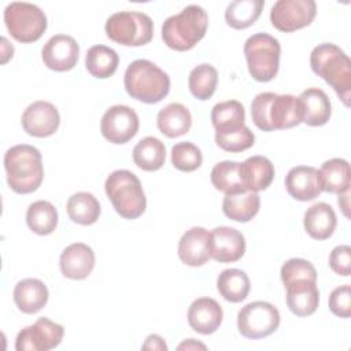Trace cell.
<instances>
[{"mask_svg": "<svg viewBox=\"0 0 351 351\" xmlns=\"http://www.w3.org/2000/svg\"><path fill=\"white\" fill-rule=\"evenodd\" d=\"M251 118L255 126L263 132L289 129L302 123L298 97L273 92H262L254 97Z\"/></svg>", "mask_w": 351, "mask_h": 351, "instance_id": "6da1fadb", "label": "cell"}, {"mask_svg": "<svg viewBox=\"0 0 351 351\" xmlns=\"http://www.w3.org/2000/svg\"><path fill=\"white\" fill-rule=\"evenodd\" d=\"M311 70L330 85L346 107L351 95V60L343 49L332 43L318 44L310 55Z\"/></svg>", "mask_w": 351, "mask_h": 351, "instance_id": "7a4b0ae2", "label": "cell"}, {"mask_svg": "<svg viewBox=\"0 0 351 351\" xmlns=\"http://www.w3.org/2000/svg\"><path fill=\"white\" fill-rule=\"evenodd\" d=\"M4 169L8 186L21 195L38 189L44 178L40 151L29 144H18L4 154Z\"/></svg>", "mask_w": 351, "mask_h": 351, "instance_id": "3957f363", "label": "cell"}, {"mask_svg": "<svg viewBox=\"0 0 351 351\" xmlns=\"http://www.w3.org/2000/svg\"><path fill=\"white\" fill-rule=\"evenodd\" d=\"M208 15L203 7L191 4L162 23V40L174 51L192 49L206 34Z\"/></svg>", "mask_w": 351, "mask_h": 351, "instance_id": "277c9868", "label": "cell"}, {"mask_svg": "<svg viewBox=\"0 0 351 351\" xmlns=\"http://www.w3.org/2000/svg\"><path fill=\"white\" fill-rule=\"evenodd\" d=\"M123 85L130 97L154 104L167 96L170 78L154 62L137 59L128 66L123 75Z\"/></svg>", "mask_w": 351, "mask_h": 351, "instance_id": "5b68a950", "label": "cell"}, {"mask_svg": "<svg viewBox=\"0 0 351 351\" xmlns=\"http://www.w3.org/2000/svg\"><path fill=\"white\" fill-rule=\"evenodd\" d=\"M104 191L122 218L136 219L145 211L147 199L134 173L125 169L112 171L104 182Z\"/></svg>", "mask_w": 351, "mask_h": 351, "instance_id": "8992f818", "label": "cell"}, {"mask_svg": "<svg viewBox=\"0 0 351 351\" xmlns=\"http://www.w3.org/2000/svg\"><path fill=\"white\" fill-rule=\"evenodd\" d=\"M244 55L251 77L259 82L271 81L280 67L281 45L267 33H255L244 44Z\"/></svg>", "mask_w": 351, "mask_h": 351, "instance_id": "52a82bcc", "label": "cell"}, {"mask_svg": "<svg viewBox=\"0 0 351 351\" xmlns=\"http://www.w3.org/2000/svg\"><path fill=\"white\" fill-rule=\"evenodd\" d=\"M104 30L114 43L126 47H140L152 40L154 22L144 12L119 11L107 19Z\"/></svg>", "mask_w": 351, "mask_h": 351, "instance_id": "ba28073f", "label": "cell"}, {"mask_svg": "<svg viewBox=\"0 0 351 351\" xmlns=\"http://www.w3.org/2000/svg\"><path fill=\"white\" fill-rule=\"evenodd\" d=\"M4 23L19 43L37 41L47 30V15L40 7L26 1H12L4 10Z\"/></svg>", "mask_w": 351, "mask_h": 351, "instance_id": "9c48e42d", "label": "cell"}, {"mask_svg": "<svg viewBox=\"0 0 351 351\" xmlns=\"http://www.w3.org/2000/svg\"><path fill=\"white\" fill-rule=\"evenodd\" d=\"M280 313L269 302H251L237 314V329L247 339H262L278 329Z\"/></svg>", "mask_w": 351, "mask_h": 351, "instance_id": "30bf717a", "label": "cell"}, {"mask_svg": "<svg viewBox=\"0 0 351 351\" xmlns=\"http://www.w3.org/2000/svg\"><path fill=\"white\" fill-rule=\"evenodd\" d=\"M317 14L314 0H278L270 10L271 25L284 33L308 26Z\"/></svg>", "mask_w": 351, "mask_h": 351, "instance_id": "8fae6325", "label": "cell"}, {"mask_svg": "<svg viewBox=\"0 0 351 351\" xmlns=\"http://www.w3.org/2000/svg\"><path fill=\"white\" fill-rule=\"evenodd\" d=\"M64 328L47 317H40L33 325L23 328L15 340L16 351H48L58 347Z\"/></svg>", "mask_w": 351, "mask_h": 351, "instance_id": "7c38bea8", "label": "cell"}, {"mask_svg": "<svg viewBox=\"0 0 351 351\" xmlns=\"http://www.w3.org/2000/svg\"><path fill=\"white\" fill-rule=\"evenodd\" d=\"M140 126L138 115L133 108L117 104L106 110L100 122V132L112 144H125L132 140Z\"/></svg>", "mask_w": 351, "mask_h": 351, "instance_id": "4fadbf2b", "label": "cell"}, {"mask_svg": "<svg viewBox=\"0 0 351 351\" xmlns=\"http://www.w3.org/2000/svg\"><path fill=\"white\" fill-rule=\"evenodd\" d=\"M21 123L23 130L33 137L52 136L60 123L58 108L45 100H37L26 107Z\"/></svg>", "mask_w": 351, "mask_h": 351, "instance_id": "5bb4252c", "label": "cell"}, {"mask_svg": "<svg viewBox=\"0 0 351 351\" xmlns=\"http://www.w3.org/2000/svg\"><path fill=\"white\" fill-rule=\"evenodd\" d=\"M41 58L48 69L55 71H69L78 62L80 47L71 36L55 34L44 44Z\"/></svg>", "mask_w": 351, "mask_h": 351, "instance_id": "9a60e30c", "label": "cell"}, {"mask_svg": "<svg viewBox=\"0 0 351 351\" xmlns=\"http://www.w3.org/2000/svg\"><path fill=\"white\" fill-rule=\"evenodd\" d=\"M178 258L192 267L207 263L211 258V233L202 226L188 229L178 241Z\"/></svg>", "mask_w": 351, "mask_h": 351, "instance_id": "2e32d148", "label": "cell"}, {"mask_svg": "<svg viewBox=\"0 0 351 351\" xmlns=\"http://www.w3.org/2000/svg\"><path fill=\"white\" fill-rule=\"evenodd\" d=\"M211 258L219 263L239 261L245 252V239L230 226H217L211 232Z\"/></svg>", "mask_w": 351, "mask_h": 351, "instance_id": "e0dca14e", "label": "cell"}, {"mask_svg": "<svg viewBox=\"0 0 351 351\" xmlns=\"http://www.w3.org/2000/svg\"><path fill=\"white\" fill-rule=\"evenodd\" d=\"M60 271L66 278L84 280L95 267V252L84 243H73L60 254Z\"/></svg>", "mask_w": 351, "mask_h": 351, "instance_id": "ac0fdd59", "label": "cell"}, {"mask_svg": "<svg viewBox=\"0 0 351 351\" xmlns=\"http://www.w3.org/2000/svg\"><path fill=\"white\" fill-rule=\"evenodd\" d=\"M223 318L221 304L211 298H197L188 308L189 326L202 335L214 333Z\"/></svg>", "mask_w": 351, "mask_h": 351, "instance_id": "d6986e66", "label": "cell"}, {"mask_svg": "<svg viewBox=\"0 0 351 351\" xmlns=\"http://www.w3.org/2000/svg\"><path fill=\"white\" fill-rule=\"evenodd\" d=\"M302 122L308 126L325 125L332 114L330 100L319 88H308L298 97Z\"/></svg>", "mask_w": 351, "mask_h": 351, "instance_id": "ffe728a7", "label": "cell"}, {"mask_svg": "<svg viewBox=\"0 0 351 351\" xmlns=\"http://www.w3.org/2000/svg\"><path fill=\"white\" fill-rule=\"evenodd\" d=\"M285 188L299 202L314 200L322 192L318 181V170L313 166L292 167L285 176Z\"/></svg>", "mask_w": 351, "mask_h": 351, "instance_id": "44dd1931", "label": "cell"}, {"mask_svg": "<svg viewBox=\"0 0 351 351\" xmlns=\"http://www.w3.org/2000/svg\"><path fill=\"white\" fill-rule=\"evenodd\" d=\"M287 306L298 317H307L315 313L319 303L317 281L298 280L285 287Z\"/></svg>", "mask_w": 351, "mask_h": 351, "instance_id": "7402d4cb", "label": "cell"}, {"mask_svg": "<svg viewBox=\"0 0 351 351\" xmlns=\"http://www.w3.org/2000/svg\"><path fill=\"white\" fill-rule=\"evenodd\" d=\"M14 302L19 311L34 314L40 311L48 302V288L38 278H23L14 288Z\"/></svg>", "mask_w": 351, "mask_h": 351, "instance_id": "603a6c76", "label": "cell"}, {"mask_svg": "<svg viewBox=\"0 0 351 351\" xmlns=\"http://www.w3.org/2000/svg\"><path fill=\"white\" fill-rule=\"evenodd\" d=\"M304 230L315 240L329 239L337 225L335 210L325 202H318L308 207L303 218Z\"/></svg>", "mask_w": 351, "mask_h": 351, "instance_id": "cb8c5ba5", "label": "cell"}, {"mask_svg": "<svg viewBox=\"0 0 351 351\" xmlns=\"http://www.w3.org/2000/svg\"><path fill=\"white\" fill-rule=\"evenodd\" d=\"M350 165L343 158H332L318 170L321 191L341 195L350 191Z\"/></svg>", "mask_w": 351, "mask_h": 351, "instance_id": "d4e9b609", "label": "cell"}, {"mask_svg": "<svg viewBox=\"0 0 351 351\" xmlns=\"http://www.w3.org/2000/svg\"><path fill=\"white\" fill-rule=\"evenodd\" d=\"M273 178L274 166L266 156H250L241 163V180L247 191H263L271 184Z\"/></svg>", "mask_w": 351, "mask_h": 351, "instance_id": "484cf974", "label": "cell"}, {"mask_svg": "<svg viewBox=\"0 0 351 351\" xmlns=\"http://www.w3.org/2000/svg\"><path fill=\"white\" fill-rule=\"evenodd\" d=\"M156 125L160 133L174 138L184 136L192 126V115L189 110L181 103H170L159 110Z\"/></svg>", "mask_w": 351, "mask_h": 351, "instance_id": "4316f807", "label": "cell"}, {"mask_svg": "<svg viewBox=\"0 0 351 351\" xmlns=\"http://www.w3.org/2000/svg\"><path fill=\"white\" fill-rule=\"evenodd\" d=\"M261 199L258 192L241 191L236 193H225L222 202L223 214L237 222L251 221L259 211Z\"/></svg>", "mask_w": 351, "mask_h": 351, "instance_id": "83f0119b", "label": "cell"}, {"mask_svg": "<svg viewBox=\"0 0 351 351\" xmlns=\"http://www.w3.org/2000/svg\"><path fill=\"white\" fill-rule=\"evenodd\" d=\"M165 160L166 147L156 137H144L133 148V162L141 170L156 171L165 165Z\"/></svg>", "mask_w": 351, "mask_h": 351, "instance_id": "f1b7e54d", "label": "cell"}, {"mask_svg": "<svg viewBox=\"0 0 351 351\" xmlns=\"http://www.w3.org/2000/svg\"><path fill=\"white\" fill-rule=\"evenodd\" d=\"M217 289L225 300L240 303L248 296L251 282L245 271L240 269H225L217 278Z\"/></svg>", "mask_w": 351, "mask_h": 351, "instance_id": "f546056e", "label": "cell"}, {"mask_svg": "<svg viewBox=\"0 0 351 351\" xmlns=\"http://www.w3.org/2000/svg\"><path fill=\"white\" fill-rule=\"evenodd\" d=\"M245 111L240 101L226 100L217 103L211 110V122L217 133L233 132L244 126Z\"/></svg>", "mask_w": 351, "mask_h": 351, "instance_id": "4dcf8cb0", "label": "cell"}, {"mask_svg": "<svg viewBox=\"0 0 351 351\" xmlns=\"http://www.w3.org/2000/svg\"><path fill=\"white\" fill-rule=\"evenodd\" d=\"M69 218L80 225H93L100 217V203L89 192H77L67 200Z\"/></svg>", "mask_w": 351, "mask_h": 351, "instance_id": "1f68e13d", "label": "cell"}, {"mask_svg": "<svg viewBox=\"0 0 351 351\" xmlns=\"http://www.w3.org/2000/svg\"><path fill=\"white\" fill-rule=\"evenodd\" d=\"M118 63L119 56L117 51L100 44L90 47L85 56V67L96 78L111 77L117 71Z\"/></svg>", "mask_w": 351, "mask_h": 351, "instance_id": "d6a6232c", "label": "cell"}, {"mask_svg": "<svg viewBox=\"0 0 351 351\" xmlns=\"http://www.w3.org/2000/svg\"><path fill=\"white\" fill-rule=\"evenodd\" d=\"M26 223L36 234H51L58 226V211L48 200L33 202L26 211Z\"/></svg>", "mask_w": 351, "mask_h": 351, "instance_id": "836d02e7", "label": "cell"}, {"mask_svg": "<svg viewBox=\"0 0 351 351\" xmlns=\"http://www.w3.org/2000/svg\"><path fill=\"white\" fill-rule=\"evenodd\" d=\"M263 5V0H234L225 10V21L233 29H247L261 16Z\"/></svg>", "mask_w": 351, "mask_h": 351, "instance_id": "e575fe53", "label": "cell"}, {"mask_svg": "<svg viewBox=\"0 0 351 351\" xmlns=\"http://www.w3.org/2000/svg\"><path fill=\"white\" fill-rule=\"evenodd\" d=\"M211 184L223 193H236L247 191L241 180V163L234 160H223L217 163L210 174Z\"/></svg>", "mask_w": 351, "mask_h": 351, "instance_id": "d590c367", "label": "cell"}, {"mask_svg": "<svg viewBox=\"0 0 351 351\" xmlns=\"http://www.w3.org/2000/svg\"><path fill=\"white\" fill-rule=\"evenodd\" d=\"M217 82L218 71L208 63H202L193 67L188 77L189 90L199 100H208L217 89Z\"/></svg>", "mask_w": 351, "mask_h": 351, "instance_id": "8d00e7d4", "label": "cell"}, {"mask_svg": "<svg viewBox=\"0 0 351 351\" xmlns=\"http://www.w3.org/2000/svg\"><path fill=\"white\" fill-rule=\"evenodd\" d=\"M202 151L191 141H181L171 148V163L180 171H195L202 166Z\"/></svg>", "mask_w": 351, "mask_h": 351, "instance_id": "74e56055", "label": "cell"}, {"mask_svg": "<svg viewBox=\"0 0 351 351\" xmlns=\"http://www.w3.org/2000/svg\"><path fill=\"white\" fill-rule=\"evenodd\" d=\"M215 143L219 148L228 152H241L251 148L255 143V136L245 125L237 130L217 133L215 132Z\"/></svg>", "mask_w": 351, "mask_h": 351, "instance_id": "f35d334b", "label": "cell"}, {"mask_svg": "<svg viewBox=\"0 0 351 351\" xmlns=\"http://www.w3.org/2000/svg\"><path fill=\"white\" fill-rule=\"evenodd\" d=\"M281 281L284 287L298 280H313L317 281V270L311 262L302 258L288 259L280 270Z\"/></svg>", "mask_w": 351, "mask_h": 351, "instance_id": "ab89813d", "label": "cell"}, {"mask_svg": "<svg viewBox=\"0 0 351 351\" xmlns=\"http://www.w3.org/2000/svg\"><path fill=\"white\" fill-rule=\"evenodd\" d=\"M329 308L340 318L351 315V287L348 284L335 288L329 295Z\"/></svg>", "mask_w": 351, "mask_h": 351, "instance_id": "60d3db41", "label": "cell"}, {"mask_svg": "<svg viewBox=\"0 0 351 351\" xmlns=\"http://www.w3.org/2000/svg\"><path fill=\"white\" fill-rule=\"evenodd\" d=\"M329 266L330 269L343 277L351 274V247L350 245H337L329 254Z\"/></svg>", "mask_w": 351, "mask_h": 351, "instance_id": "b9f144b4", "label": "cell"}, {"mask_svg": "<svg viewBox=\"0 0 351 351\" xmlns=\"http://www.w3.org/2000/svg\"><path fill=\"white\" fill-rule=\"evenodd\" d=\"M143 350H160V351H166L167 346H166L165 340L159 335H149L145 339V343L143 344Z\"/></svg>", "mask_w": 351, "mask_h": 351, "instance_id": "7bdbcfd3", "label": "cell"}, {"mask_svg": "<svg viewBox=\"0 0 351 351\" xmlns=\"http://www.w3.org/2000/svg\"><path fill=\"white\" fill-rule=\"evenodd\" d=\"M197 348L206 350V346L199 343V341H196L195 339H188L186 341H184V343H181L178 346V350H197Z\"/></svg>", "mask_w": 351, "mask_h": 351, "instance_id": "ee69618b", "label": "cell"}, {"mask_svg": "<svg viewBox=\"0 0 351 351\" xmlns=\"http://www.w3.org/2000/svg\"><path fill=\"white\" fill-rule=\"evenodd\" d=\"M348 195H350V191L339 195V200H337V203H339V206L343 210L346 217H348Z\"/></svg>", "mask_w": 351, "mask_h": 351, "instance_id": "f6af8a7d", "label": "cell"}]
</instances>
